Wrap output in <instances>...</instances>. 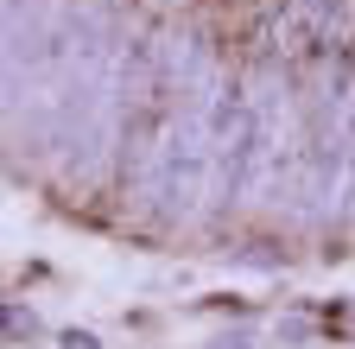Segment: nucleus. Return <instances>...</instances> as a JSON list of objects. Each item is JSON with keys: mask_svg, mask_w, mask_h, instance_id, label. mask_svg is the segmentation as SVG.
I'll list each match as a JSON object with an SVG mask.
<instances>
[{"mask_svg": "<svg viewBox=\"0 0 355 349\" xmlns=\"http://www.w3.org/2000/svg\"><path fill=\"white\" fill-rule=\"evenodd\" d=\"M273 7H279V0H203V26H209L216 45L229 51V45H248V38H260L266 19H273Z\"/></svg>", "mask_w": 355, "mask_h": 349, "instance_id": "f257e3e1", "label": "nucleus"}]
</instances>
